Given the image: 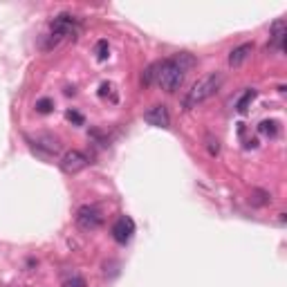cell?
<instances>
[{"mask_svg": "<svg viewBox=\"0 0 287 287\" xmlns=\"http://www.w3.org/2000/svg\"><path fill=\"white\" fill-rule=\"evenodd\" d=\"M195 56L188 52H180L166 61H157L155 63V85H160L164 92H175L182 83H184L186 72L195 68Z\"/></svg>", "mask_w": 287, "mask_h": 287, "instance_id": "1", "label": "cell"}, {"mask_svg": "<svg viewBox=\"0 0 287 287\" xmlns=\"http://www.w3.org/2000/svg\"><path fill=\"white\" fill-rule=\"evenodd\" d=\"M220 85H222V74H220V72H211V74L202 76L198 83H193V88L186 92V97H184V108L186 110L198 108L200 103H204L206 99H211V97L218 92Z\"/></svg>", "mask_w": 287, "mask_h": 287, "instance_id": "2", "label": "cell"}, {"mask_svg": "<svg viewBox=\"0 0 287 287\" xmlns=\"http://www.w3.org/2000/svg\"><path fill=\"white\" fill-rule=\"evenodd\" d=\"M52 36H56V39H76V34H79V23H76V18L74 16H70V14H61L56 16L52 21Z\"/></svg>", "mask_w": 287, "mask_h": 287, "instance_id": "3", "label": "cell"}, {"mask_svg": "<svg viewBox=\"0 0 287 287\" xmlns=\"http://www.w3.org/2000/svg\"><path fill=\"white\" fill-rule=\"evenodd\" d=\"M101 222H103V216H101V211L97 209V206L85 204V206H81V209L76 211V224L81 229H85V231H92L97 227H101Z\"/></svg>", "mask_w": 287, "mask_h": 287, "instance_id": "4", "label": "cell"}, {"mask_svg": "<svg viewBox=\"0 0 287 287\" xmlns=\"http://www.w3.org/2000/svg\"><path fill=\"white\" fill-rule=\"evenodd\" d=\"M132 234H135V222H132V218L121 216L117 222L112 224V238L119 242V245H126V242H130Z\"/></svg>", "mask_w": 287, "mask_h": 287, "instance_id": "5", "label": "cell"}, {"mask_svg": "<svg viewBox=\"0 0 287 287\" xmlns=\"http://www.w3.org/2000/svg\"><path fill=\"white\" fill-rule=\"evenodd\" d=\"M85 166H88V157H85L81 150H68L63 155V160H61V168H63L65 173H79V170H83Z\"/></svg>", "mask_w": 287, "mask_h": 287, "instance_id": "6", "label": "cell"}, {"mask_svg": "<svg viewBox=\"0 0 287 287\" xmlns=\"http://www.w3.org/2000/svg\"><path fill=\"white\" fill-rule=\"evenodd\" d=\"M144 119L148 121L150 126H157V128H168V124H170V114H168L166 106H152V108H148L144 112Z\"/></svg>", "mask_w": 287, "mask_h": 287, "instance_id": "7", "label": "cell"}, {"mask_svg": "<svg viewBox=\"0 0 287 287\" xmlns=\"http://www.w3.org/2000/svg\"><path fill=\"white\" fill-rule=\"evenodd\" d=\"M285 36H287V23L285 21H276L272 25V39H270V45L274 50L283 52L285 50Z\"/></svg>", "mask_w": 287, "mask_h": 287, "instance_id": "8", "label": "cell"}, {"mask_svg": "<svg viewBox=\"0 0 287 287\" xmlns=\"http://www.w3.org/2000/svg\"><path fill=\"white\" fill-rule=\"evenodd\" d=\"M254 52V45L252 43H245V45H240V47H236V50H231L229 54V65L231 68H238L240 63H245L247 56Z\"/></svg>", "mask_w": 287, "mask_h": 287, "instance_id": "9", "label": "cell"}, {"mask_svg": "<svg viewBox=\"0 0 287 287\" xmlns=\"http://www.w3.org/2000/svg\"><path fill=\"white\" fill-rule=\"evenodd\" d=\"M258 130L262 132V135H267V137H276L278 135V124L276 121H260Z\"/></svg>", "mask_w": 287, "mask_h": 287, "instance_id": "10", "label": "cell"}, {"mask_svg": "<svg viewBox=\"0 0 287 287\" xmlns=\"http://www.w3.org/2000/svg\"><path fill=\"white\" fill-rule=\"evenodd\" d=\"M254 99H256V90H247V92L242 94V99L238 101V106H236V108H238V112H242V114H245L247 110H249L247 106H249V103H252Z\"/></svg>", "mask_w": 287, "mask_h": 287, "instance_id": "11", "label": "cell"}, {"mask_svg": "<svg viewBox=\"0 0 287 287\" xmlns=\"http://www.w3.org/2000/svg\"><path fill=\"white\" fill-rule=\"evenodd\" d=\"M94 54H97V59H99V61H106L108 54H110L108 41H99V43H97V45H94Z\"/></svg>", "mask_w": 287, "mask_h": 287, "instance_id": "12", "label": "cell"}, {"mask_svg": "<svg viewBox=\"0 0 287 287\" xmlns=\"http://www.w3.org/2000/svg\"><path fill=\"white\" fill-rule=\"evenodd\" d=\"M252 195H254V198H252L254 206H262V204L270 202V193H265V191H254Z\"/></svg>", "mask_w": 287, "mask_h": 287, "instance_id": "13", "label": "cell"}, {"mask_svg": "<svg viewBox=\"0 0 287 287\" xmlns=\"http://www.w3.org/2000/svg\"><path fill=\"white\" fill-rule=\"evenodd\" d=\"M142 83H144V85H155V63L148 65V68L144 70V74H142Z\"/></svg>", "mask_w": 287, "mask_h": 287, "instance_id": "14", "label": "cell"}, {"mask_svg": "<svg viewBox=\"0 0 287 287\" xmlns=\"http://www.w3.org/2000/svg\"><path fill=\"white\" fill-rule=\"evenodd\" d=\"M52 108H54L52 99H39V101H36V110H39L41 114H47V112H52Z\"/></svg>", "mask_w": 287, "mask_h": 287, "instance_id": "15", "label": "cell"}, {"mask_svg": "<svg viewBox=\"0 0 287 287\" xmlns=\"http://www.w3.org/2000/svg\"><path fill=\"white\" fill-rule=\"evenodd\" d=\"M65 119L72 121V124H76V126L83 124V114H79L76 110H68V112H65Z\"/></svg>", "mask_w": 287, "mask_h": 287, "instance_id": "16", "label": "cell"}, {"mask_svg": "<svg viewBox=\"0 0 287 287\" xmlns=\"http://www.w3.org/2000/svg\"><path fill=\"white\" fill-rule=\"evenodd\" d=\"M63 287H85V280L81 276H72L63 283Z\"/></svg>", "mask_w": 287, "mask_h": 287, "instance_id": "17", "label": "cell"}, {"mask_svg": "<svg viewBox=\"0 0 287 287\" xmlns=\"http://www.w3.org/2000/svg\"><path fill=\"white\" fill-rule=\"evenodd\" d=\"M218 150H220L218 139H216V142H213V139H209V152H211V155H218Z\"/></svg>", "mask_w": 287, "mask_h": 287, "instance_id": "18", "label": "cell"}]
</instances>
